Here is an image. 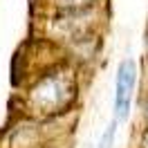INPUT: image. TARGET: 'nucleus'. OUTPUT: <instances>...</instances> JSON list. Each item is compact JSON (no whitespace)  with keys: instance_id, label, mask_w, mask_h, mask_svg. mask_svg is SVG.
Wrapping results in <instances>:
<instances>
[{"instance_id":"obj_5","label":"nucleus","mask_w":148,"mask_h":148,"mask_svg":"<svg viewBox=\"0 0 148 148\" xmlns=\"http://www.w3.org/2000/svg\"><path fill=\"white\" fill-rule=\"evenodd\" d=\"M117 135H119V126L110 119V123L106 126L101 139H99V148H114V139H117Z\"/></svg>"},{"instance_id":"obj_7","label":"nucleus","mask_w":148,"mask_h":148,"mask_svg":"<svg viewBox=\"0 0 148 148\" xmlns=\"http://www.w3.org/2000/svg\"><path fill=\"white\" fill-rule=\"evenodd\" d=\"M135 148H148V128L139 130V137H137V146Z\"/></svg>"},{"instance_id":"obj_8","label":"nucleus","mask_w":148,"mask_h":148,"mask_svg":"<svg viewBox=\"0 0 148 148\" xmlns=\"http://www.w3.org/2000/svg\"><path fill=\"white\" fill-rule=\"evenodd\" d=\"M146 63H148V34H146Z\"/></svg>"},{"instance_id":"obj_1","label":"nucleus","mask_w":148,"mask_h":148,"mask_svg":"<svg viewBox=\"0 0 148 148\" xmlns=\"http://www.w3.org/2000/svg\"><path fill=\"white\" fill-rule=\"evenodd\" d=\"M79 65L67 56L40 70L20 92V112L38 121H58L79 101Z\"/></svg>"},{"instance_id":"obj_6","label":"nucleus","mask_w":148,"mask_h":148,"mask_svg":"<svg viewBox=\"0 0 148 148\" xmlns=\"http://www.w3.org/2000/svg\"><path fill=\"white\" fill-rule=\"evenodd\" d=\"M139 119L144 123V128H148V92L141 97V110H139Z\"/></svg>"},{"instance_id":"obj_3","label":"nucleus","mask_w":148,"mask_h":148,"mask_svg":"<svg viewBox=\"0 0 148 148\" xmlns=\"http://www.w3.org/2000/svg\"><path fill=\"white\" fill-rule=\"evenodd\" d=\"M54 121H38L32 117H20L16 126L7 128L0 139V148H47V128Z\"/></svg>"},{"instance_id":"obj_4","label":"nucleus","mask_w":148,"mask_h":148,"mask_svg":"<svg viewBox=\"0 0 148 148\" xmlns=\"http://www.w3.org/2000/svg\"><path fill=\"white\" fill-rule=\"evenodd\" d=\"M106 0H36L40 16L49 14H65V11H85L94 7H103Z\"/></svg>"},{"instance_id":"obj_2","label":"nucleus","mask_w":148,"mask_h":148,"mask_svg":"<svg viewBox=\"0 0 148 148\" xmlns=\"http://www.w3.org/2000/svg\"><path fill=\"white\" fill-rule=\"evenodd\" d=\"M139 85V61L135 56H123L117 63L114 72V92H112V121L117 126H126L130 121L135 97Z\"/></svg>"}]
</instances>
